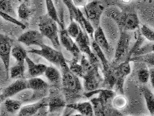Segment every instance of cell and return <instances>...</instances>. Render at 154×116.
<instances>
[{"instance_id": "277c9868", "label": "cell", "mask_w": 154, "mask_h": 116, "mask_svg": "<svg viewBox=\"0 0 154 116\" xmlns=\"http://www.w3.org/2000/svg\"><path fill=\"white\" fill-rule=\"evenodd\" d=\"M47 100L48 116H62L67 105L62 88L50 86Z\"/></svg>"}, {"instance_id": "7dc6e473", "label": "cell", "mask_w": 154, "mask_h": 116, "mask_svg": "<svg viewBox=\"0 0 154 116\" xmlns=\"http://www.w3.org/2000/svg\"><path fill=\"white\" fill-rule=\"evenodd\" d=\"M1 92H2V91H1V88H0V95H1Z\"/></svg>"}, {"instance_id": "d590c367", "label": "cell", "mask_w": 154, "mask_h": 116, "mask_svg": "<svg viewBox=\"0 0 154 116\" xmlns=\"http://www.w3.org/2000/svg\"><path fill=\"white\" fill-rule=\"evenodd\" d=\"M141 62L145 63L148 66L154 67V52L149 54L133 57L131 59V62Z\"/></svg>"}, {"instance_id": "ba28073f", "label": "cell", "mask_w": 154, "mask_h": 116, "mask_svg": "<svg viewBox=\"0 0 154 116\" xmlns=\"http://www.w3.org/2000/svg\"><path fill=\"white\" fill-rule=\"evenodd\" d=\"M39 48L40 49L32 48L30 50H28L27 52L39 55L55 65L57 67L60 68L61 59L64 57L62 52L45 44H42Z\"/></svg>"}, {"instance_id": "2e32d148", "label": "cell", "mask_w": 154, "mask_h": 116, "mask_svg": "<svg viewBox=\"0 0 154 116\" xmlns=\"http://www.w3.org/2000/svg\"><path fill=\"white\" fill-rule=\"evenodd\" d=\"M44 37L40 31L32 30L24 32L18 38L17 40L26 46L37 45L39 47L42 44H44Z\"/></svg>"}, {"instance_id": "816d5d0a", "label": "cell", "mask_w": 154, "mask_h": 116, "mask_svg": "<svg viewBox=\"0 0 154 116\" xmlns=\"http://www.w3.org/2000/svg\"><path fill=\"white\" fill-rule=\"evenodd\" d=\"M153 68H154V67H153Z\"/></svg>"}, {"instance_id": "db71d44e", "label": "cell", "mask_w": 154, "mask_h": 116, "mask_svg": "<svg viewBox=\"0 0 154 116\" xmlns=\"http://www.w3.org/2000/svg\"></svg>"}, {"instance_id": "4dcf8cb0", "label": "cell", "mask_w": 154, "mask_h": 116, "mask_svg": "<svg viewBox=\"0 0 154 116\" xmlns=\"http://www.w3.org/2000/svg\"><path fill=\"white\" fill-rule=\"evenodd\" d=\"M62 1L69 10L70 21L75 20V22H77L79 18V12L81 11L80 9L77 8L74 5L72 0H62Z\"/></svg>"}, {"instance_id": "d6986e66", "label": "cell", "mask_w": 154, "mask_h": 116, "mask_svg": "<svg viewBox=\"0 0 154 116\" xmlns=\"http://www.w3.org/2000/svg\"><path fill=\"white\" fill-rule=\"evenodd\" d=\"M48 106L47 97L37 102L22 106L17 116H32L37 113L40 108Z\"/></svg>"}, {"instance_id": "30bf717a", "label": "cell", "mask_w": 154, "mask_h": 116, "mask_svg": "<svg viewBox=\"0 0 154 116\" xmlns=\"http://www.w3.org/2000/svg\"><path fill=\"white\" fill-rule=\"evenodd\" d=\"M49 89L43 91H34L26 88L12 98L20 101L23 105L34 103L46 98L49 94Z\"/></svg>"}, {"instance_id": "83f0119b", "label": "cell", "mask_w": 154, "mask_h": 116, "mask_svg": "<svg viewBox=\"0 0 154 116\" xmlns=\"http://www.w3.org/2000/svg\"><path fill=\"white\" fill-rule=\"evenodd\" d=\"M45 1L46 8L47 9V14L52 19H54L55 22H57V23L60 26V29H65L64 24H62L59 19V16L55 7L54 1L52 0H45Z\"/></svg>"}, {"instance_id": "5b68a950", "label": "cell", "mask_w": 154, "mask_h": 116, "mask_svg": "<svg viewBox=\"0 0 154 116\" xmlns=\"http://www.w3.org/2000/svg\"><path fill=\"white\" fill-rule=\"evenodd\" d=\"M131 36L130 31H121L116 45L115 55L112 63L118 64L126 60L131 48Z\"/></svg>"}, {"instance_id": "7a4b0ae2", "label": "cell", "mask_w": 154, "mask_h": 116, "mask_svg": "<svg viewBox=\"0 0 154 116\" xmlns=\"http://www.w3.org/2000/svg\"><path fill=\"white\" fill-rule=\"evenodd\" d=\"M97 96L90 99L95 116H124L112 105V99L116 93L113 90L100 88L97 89Z\"/></svg>"}, {"instance_id": "3957f363", "label": "cell", "mask_w": 154, "mask_h": 116, "mask_svg": "<svg viewBox=\"0 0 154 116\" xmlns=\"http://www.w3.org/2000/svg\"><path fill=\"white\" fill-rule=\"evenodd\" d=\"M57 24L47 14L41 16L39 18V31L44 37L51 41L54 48L59 50L60 42Z\"/></svg>"}, {"instance_id": "f907efd6", "label": "cell", "mask_w": 154, "mask_h": 116, "mask_svg": "<svg viewBox=\"0 0 154 116\" xmlns=\"http://www.w3.org/2000/svg\"><path fill=\"white\" fill-rule=\"evenodd\" d=\"M94 116V115H93V116Z\"/></svg>"}, {"instance_id": "1f68e13d", "label": "cell", "mask_w": 154, "mask_h": 116, "mask_svg": "<svg viewBox=\"0 0 154 116\" xmlns=\"http://www.w3.org/2000/svg\"><path fill=\"white\" fill-rule=\"evenodd\" d=\"M112 105L118 110L121 111L126 108L128 105V100L124 94H118L112 99Z\"/></svg>"}, {"instance_id": "f6af8a7d", "label": "cell", "mask_w": 154, "mask_h": 116, "mask_svg": "<svg viewBox=\"0 0 154 116\" xmlns=\"http://www.w3.org/2000/svg\"><path fill=\"white\" fill-rule=\"evenodd\" d=\"M143 1H144V2H149V3H151V2H152V1L153 0H143Z\"/></svg>"}, {"instance_id": "bcb514c9", "label": "cell", "mask_w": 154, "mask_h": 116, "mask_svg": "<svg viewBox=\"0 0 154 116\" xmlns=\"http://www.w3.org/2000/svg\"><path fill=\"white\" fill-rule=\"evenodd\" d=\"M23 2H26V3H27V4H29V1H30V0H23Z\"/></svg>"}, {"instance_id": "e575fe53", "label": "cell", "mask_w": 154, "mask_h": 116, "mask_svg": "<svg viewBox=\"0 0 154 116\" xmlns=\"http://www.w3.org/2000/svg\"><path fill=\"white\" fill-rule=\"evenodd\" d=\"M152 52H154V42L149 41V42H146L144 45L143 44V45L135 52L132 58L149 54Z\"/></svg>"}, {"instance_id": "ac0fdd59", "label": "cell", "mask_w": 154, "mask_h": 116, "mask_svg": "<svg viewBox=\"0 0 154 116\" xmlns=\"http://www.w3.org/2000/svg\"><path fill=\"white\" fill-rule=\"evenodd\" d=\"M77 46H78L81 52L85 54L86 56H89L93 53L91 46V39L86 32L84 31L82 28L80 32L74 39Z\"/></svg>"}, {"instance_id": "60d3db41", "label": "cell", "mask_w": 154, "mask_h": 116, "mask_svg": "<svg viewBox=\"0 0 154 116\" xmlns=\"http://www.w3.org/2000/svg\"><path fill=\"white\" fill-rule=\"evenodd\" d=\"M74 111H75L74 110L66 107L62 116H69L72 113H74Z\"/></svg>"}, {"instance_id": "603a6c76", "label": "cell", "mask_w": 154, "mask_h": 116, "mask_svg": "<svg viewBox=\"0 0 154 116\" xmlns=\"http://www.w3.org/2000/svg\"><path fill=\"white\" fill-rule=\"evenodd\" d=\"M67 108H72L77 111L83 116H92L94 115L92 105L90 101L79 102L66 105Z\"/></svg>"}, {"instance_id": "5bb4252c", "label": "cell", "mask_w": 154, "mask_h": 116, "mask_svg": "<svg viewBox=\"0 0 154 116\" xmlns=\"http://www.w3.org/2000/svg\"><path fill=\"white\" fill-rule=\"evenodd\" d=\"M59 38L60 44L67 51L71 54L72 58L78 61H80L82 54L74 39L67 32L66 29H61L59 31Z\"/></svg>"}, {"instance_id": "ffe728a7", "label": "cell", "mask_w": 154, "mask_h": 116, "mask_svg": "<svg viewBox=\"0 0 154 116\" xmlns=\"http://www.w3.org/2000/svg\"><path fill=\"white\" fill-rule=\"evenodd\" d=\"M44 75L50 86L62 88V73L57 67L48 66Z\"/></svg>"}, {"instance_id": "9a60e30c", "label": "cell", "mask_w": 154, "mask_h": 116, "mask_svg": "<svg viewBox=\"0 0 154 116\" xmlns=\"http://www.w3.org/2000/svg\"><path fill=\"white\" fill-rule=\"evenodd\" d=\"M27 88V80L20 78L16 80L14 83L6 87L2 91L0 95V103L8 98H12L18 93Z\"/></svg>"}, {"instance_id": "8d00e7d4", "label": "cell", "mask_w": 154, "mask_h": 116, "mask_svg": "<svg viewBox=\"0 0 154 116\" xmlns=\"http://www.w3.org/2000/svg\"><path fill=\"white\" fill-rule=\"evenodd\" d=\"M81 29V27L80 25L75 20H72L70 21V23L66 29V30L69 36L74 39H75L78 36Z\"/></svg>"}, {"instance_id": "7bdbcfd3", "label": "cell", "mask_w": 154, "mask_h": 116, "mask_svg": "<svg viewBox=\"0 0 154 116\" xmlns=\"http://www.w3.org/2000/svg\"><path fill=\"white\" fill-rule=\"evenodd\" d=\"M132 0H122V2L123 4H129L130 2H131Z\"/></svg>"}, {"instance_id": "8fae6325", "label": "cell", "mask_w": 154, "mask_h": 116, "mask_svg": "<svg viewBox=\"0 0 154 116\" xmlns=\"http://www.w3.org/2000/svg\"><path fill=\"white\" fill-rule=\"evenodd\" d=\"M93 40L100 47L108 61L109 62L112 61L115 55L116 49H114V47L109 43L108 39L104 35L100 26L94 30Z\"/></svg>"}, {"instance_id": "836d02e7", "label": "cell", "mask_w": 154, "mask_h": 116, "mask_svg": "<svg viewBox=\"0 0 154 116\" xmlns=\"http://www.w3.org/2000/svg\"><path fill=\"white\" fill-rule=\"evenodd\" d=\"M78 62L79 61L73 58L69 62L67 61V63H69L68 64L71 71L78 77L82 78L84 76V71L81 64H80V63H79Z\"/></svg>"}, {"instance_id": "681fc988", "label": "cell", "mask_w": 154, "mask_h": 116, "mask_svg": "<svg viewBox=\"0 0 154 116\" xmlns=\"http://www.w3.org/2000/svg\"><path fill=\"white\" fill-rule=\"evenodd\" d=\"M131 116V115H129V116Z\"/></svg>"}, {"instance_id": "f1b7e54d", "label": "cell", "mask_w": 154, "mask_h": 116, "mask_svg": "<svg viewBox=\"0 0 154 116\" xmlns=\"http://www.w3.org/2000/svg\"><path fill=\"white\" fill-rule=\"evenodd\" d=\"M26 67L24 64L17 63L16 65L9 68V73L12 79L26 78L24 77Z\"/></svg>"}, {"instance_id": "4fadbf2b", "label": "cell", "mask_w": 154, "mask_h": 116, "mask_svg": "<svg viewBox=\"0 0 154 116\" xmlns=\"http://www.w3.org/2000/svg\"><path fill=\"white\" fill-rule=\"evenodd\" d=\"M14 45V39L0 33V58L4 64L7 77H9L10 68V56L11 55V50Z\"/></svg>"}, {"instance_id": "cb8c5ba5", "label": "cell", "mask_w": 154, "mask_h": 116, "mask_svg": "<svg viewBox=\"0 0 154 116\" xmlns=\"http://www.w3.org/2000/svg\"><path fill=\"white\" fill-rule=\"evenodd\" d=\"M140 90L146 102V108L151 116L154 114V93L145 85H141Z\"/></svg>"}, {"instance_id": "484cf974", "label": "cell", "mask_w": 154, "mask_h": 116, "mask_svg": "<svg viewBox=\"0 0 154 116\" xmlns=\"http://www.w3.org/2000/svg\"><path fill=\"white\" fill-rule=\"evenodd\" d=\"M27 51L20 44H14L11 50V55L17 62V63L24 64L27 55Z\"/></svg>"}, {"instance_id": "6da1fadb", "label": "cell", "mask_w": 154, "mask_h": 116, "mask_svg": "<svg viewBox=\"0 0 154 116\" xmlns=\"http://www.w3.org/2000/svg\"><path fill=\"white\" fill-rule=\"evenodd\" d=\"M60 69L62 73V90L67 105L86 99L83 84L79 77L71 71L64 56L61 59Z\"/></svg>"}, {"instance_id": "ab89813d", "label": "cell", "mask_w": 154, "mask_h": 116, "mask_svg": "<svg viewBox=\"0 0 154 116\" xmlns=\"http://www.w3.org/2000/svg\"><path fill=\"white\" fill-rule=\"evenodd\" d=\"M48 107L45 106L39 110L38 111L32 116H48Z\"/></svg>"}, {"instance_id": "7c38bea8", "label": "cell", "mask_w": 154, "mask_h": 116, "mask_svg": "<svg viewBox=\"0 0 154 116\" xmlns=\"http://www.w3.org/2000/svg\"><path fill=\"white\" fill-rule=\"evenodd\" d=\"M121 31H131L137 30L140 26L139 17L135 13L122 12L116 22Z\"/></svg>"}, {"instance_id": "9c48e42d", "label": "cell", "mask_w": 154, "mask_h": 116, "mask_svg": "<svg viewBox=\"0 0 154 116\" xmlns=\"http://www.w3.org/2000/svg\"><path fill=\"white\" fill-rule=\"evenodd\" d=\"M113 64L114 66V72L116 78V83L114 91H115L116 94H124L123 86L125 81L126 77L131 72V60L126 59L125 61L118 64Z\"/></svg>"}, {"instance_id": "8992f818", "label": "cell", "mask_w": 154, "mask_h": 116, "mask_svg": "<svg viewBox=\"0 0 154 116\" xmlns=\"http://www.w3.org/2000/svg\"><path fill=\"white\" fill-rule=\"evenodd\" d=\"M100 26L109 43L114 47L116 46L121 34V30L117 23L113 19L104 15L101 18Z\"/></svg>"}, {"instance_id": "d4e9b609", "label": "cell", "mask_w": 154, "mask_h": 116, "mask_svg": "<svg viewBox=\"0 0 154 116\" xmlns=\"http://www.w3.org/2000/svg\"><path fill=\"white\" fill-rule=\"evenodd\" d=\"M27 88L34 91H43L48 89L50 85L48 83L39 77L30 78L27 80Z\"/></svg>"}, {"instance_id": "e0dca14e", "label": "cell", "mask_w": 154, "mask_h": 116, "mask_svg": "<svg viewBox=\"0 0 154 116\" xmlns=\"http://www.w3.org/2000/svg\"><path fill=\"white\" fill-rule=\"evenodd\" d=\"M23 105L20 101L8 98L0 103V116H17Z\"/></svg>"}, {"instance_id": "f35d334b", "label": "cell", "mask_w": 154, "mask_h": 116, "mask_svg": "<svg viewBox=\"0 0 154 116\" xmlns=\"http://www.w3.org/2000/svg\"><path fill=\"white\" fill-rule=\"evenodd\" d=\"M89 0H72L74 5L78 8H84L88 4Z\"/></svg>"}, {"instance_id": "f546056e", "label": "cell", "mask_w": 154, "mask_h": 116, "mask_svg": "<svg viewBox=\"0 0 154 116\" xmlns=\"http://www.w3.org/2000/svg\"><path fill=\"white\" fill-rule=\"evenodd\" d=\"M32 9L29 5V4L22 2L20 3L17 9V16L21 20H27L32 15Z\"/></svg>"}, {"instance_id": "b9f144b4", "label": "cell", "mask_w": 154, "mask_h": 116, "mask_svg": "<svg viewBox=\"0 0 154 116\" xmlns=\"http://www.w3.org/2000/svg\"><path fill=\"white\" fill-rule=\"evenodd\" d=\"M151 84L153 87L154 89V68L150 69V80H149Z\"/></svg>"}, {"instance_id": "d6a6232c", "label": "cell", "mask_w": 154, "mask_h": 116, "mask_svg": "<svg viewBox=\"0 0 154 116\" xmlns=\"http://www.w3.org/2000/svg\"><path fill=\"white\" fill-rule=\"evenodd\" d=\"M0 11L15 18L17 16L13 7L12 2L10 0H0Z\"/></svg>"}, {"instance_id": "7402d4cb", "label": "cell", "mask_w": 154, "mask_h": 116, "mask_svg": "<svg viewBox=\"0 0 154 116\" xmlns=\"http://www.w3.org/2000/svg\"><path fill=\"white\" fill-rule=\"evenodd\" d=\"M134 63L136 67V76L141 85H145L150 80V69L147 64L144 62H133Z\"/></svg>"}, {"instance_id": "74e56055", "label": "cell", "mask_w": 154, "mask_h": 116, "mask_svg": "<svg viewBox=\"0 0 154 116\" xmlns=\"http://www.w3.org/2000/svg\"><path fill=\"white\" fill-rule=\"evenodd\" d=\"M140 32L144 39L149 42H154V31L146 25H143Z\"/></svg>"}, {"instance_id": "44dd1931", "label": "cell", "mask_w": 154, "mask_h": 116, "mask_svg": "<svg viewBox=\"0 0 154 116\" xmlns=\"http://www.w3.org/2000/svg\"><path fill=\"white\" fill-rule=\"evenodd\" d=\"M27 64V73L30 78L38 77L44 74L47 66L42 63H35L27 56L26 58Z\"/></svg>"}, {"instance_id": "c3c4849f", "label": "cell", "mask_w": 154, "mask_h": 116, "mask_svg": "<svg viewBox=\"0 0 154 116\" xmlns=\"http://www.w3.org/2000/svg\"><path fill=\"white\" fill-rule=\"evenodd\" d=\"M10 1H12H12H14V0H10Z\"/></svg>"}, {"instance_id": "52a82bcc", "label": "cell", "mask_w": 154, "mask_h": 116, "mask_svg": "<svg viewBox=\"0 0 154 116\" xmlns=\"http://www.w3.org/2000/svg\"><path fill=\"white\" fill-rule=\"evenodd\" d=\"M84 9L86 19L96 30L100 26L101 18L105 9L104 5L97 0H93L88 2Z\"/></svg>"}, {"instance_id": "4316f807", "label": "cell", "mask_w": 154, "mask_h": 116, "mask_svg": "<svg viewBox=\"0 0 154 116\" xmlns=\"http://www.w3.org/2000/svg\"><path fill=\"white\" fill-rule=\"evenodd\" d=\"M91 46L93 52L97 56L102 64V70L106 69L109 67L111 64V62L108 61L100 47L98 46L94 40H91Z\"/></svg>"}, {"instance_id": "f5cc1de1", "label": "cell", "mask_w": 154, "mask_h": 116, "mask_svg": "<svg viewBox=\"0 0 154 116\" xmlns=\"http://www.w3.org/2000/svg\"></svg>"}, {"instance_id": "ee69618b", "label": "cell", "mask_w": 154, "mask_h": 116, "mask_svg": "<svg viewBox=\"0 0 154 116\" xmlns=\"http://www.w3.org/2000/svg\"><path fill=\"white\" fill-rule=\"evenodd\" d=\"M69 116H83L82 114H79V113H77V114H71Z\"/></svg>"}]
</instances>
